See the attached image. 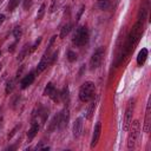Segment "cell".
Masks as SVG:
<instances>
[{
  "instance_id": "cell-1",
  "label": "cell",
  "mask_w": 151,
  "mask_h": 151,
  "mask_svg": "<svg viewBox=\"0 0 151 151\" xmlns=\"http://www.w3.org/2000/svg\"><path fill=\"white\" fill-rule=\"evenodd\" d=\"M144 24H145V22H143V21H140V20H137V22H136L134 26L132 27L130 34L127 35L126 42H125V45H124V47H123L122 55L119 57V59H118L117 63H120L131 51H133L134 46L137 45V42L139 41V39H140V37H142L143 28H144Z\"/></svg>"
},
{
  "instance_id": "cell-2",
  "label": "cell",
  "mask_w": 151,
  "mask_h": 151,
  "mask_svg": "<svg viewBox=\"0 0 151 151\" xmlns=\"http://www.w3.org/2000/svg\"><path fill=\"white\" fill-rule=\"evenodd\" d=\"M79 99L83 103H87L92 100L96 96V86L93 81H85L79 88Z\"/></svg>"
},
{
  "instance_id": "cell-3",
  "label": "cell",
  "mask_w": 151,
  "mask_h": 151,
  "mask_svg": "<svg viewBox=\"0 0 151 151\" xmlns=\"http://www.w3.org/2000/svg\"><path fill=\"white\" fill-rule=\"evenodd\" d=\"M88 38H90V32H88V28L86 26H80L77 28L74 35H73V44L78 47H81L84 45L87 44L88 41Z\"/></svg>"
},
{
  "instance_id": "cell-4",
  "label": "cell",
  "mask_w": 151,
  "mask_h": 151,
  "mask_svg": "<svg viewBox=\"0 0 151 151\" xmlns=\"http://www.w3.org/2000/svg\"><path fill=\"white\" fill-rule=\"evenodd\" d=\"M130 127L131 129H130V133H129V137H127V149L129 150H132L136 146V143H137V139H138L139 132H140L139 120H134L133 123L131 122Z\"/></svg>"
},
{
  "instance_id": "cell-5",
  "label": "cell",
  "mask_w": 151,
  "mask_h": 151,
  "mask_svg": "<svg viewBox=\"0 0 151 151\" xmlns=\"http://www.w3.org/2000/svg\"><path fill=\"white\" fill-rule=\"evenodd\" d=\"M104 54H105V47H103V46L98 47L93 52V54L90 59V68L91 70H96L101 65L103 59H104Z\"/></svg>"
},
{
  "instance_id": "cell-6",
  "label": "cell",
  "mask_w": 151,
  "mask_h": 151,
  "mask_svg": "<svg viewBox=\"0 0 151 151\" xmlns=\"http://www.w3.org/2000/svg\"><path fill=\"white\" fill-rule=\"evenodd\" d=\"M133 110H134V99L131 98L127 101L126 110H125V116H124V122H123V130L124 131H127L130 129V125H131V122H132Z\"/></svg>"
},
{
  "instance_id": "cell-7",
  "label": "cell",
  "mask_w": 151,
  "mask_h": 151,
  "mask_svg": "<svg viewBox=\"0 0 151 151\" xmlns=\"http://www.w3.org/2000/svg\"><path fill=\"white\" fill-rule=\"evenodd\" d=\"M44 96H47L50 97L53 101H59L60 100V92L54 87V85L52 83H48L44 90Z\"/></svg>"
},
{
  "instance_id": "cell-8",
  "label": "cell",
  "mask_w": 151,
  "mask_h": 151,
  "mask_svg": "<svg viewBox=\"0 0 151 151\" xmlns=\"http://www.w3.org/2000/svg\"><path fill=\"white\" fill-rule=\"evenodd\" d=\"M59 114V125H58V129L63 130L67 126L68 122H70V110L67 107H65Z\"/></svg>"
},
{
  "instance_id": "cell-9",
  "label": "cell",
  "mask_w": 151,
  "mask_h": 151,
  "mask_svg": "<svg viewBox=\"0 0 151 151\" xmlns=\"http://www.w3.org/2000/svg\"><path fill=\"white\" fill-rule=\"evenodd\" d=\"M34 79H35V73H34V72H29L28 74H26V76L21 79V81H20V87H21L22 90H25L26 87H28V86L34 81Z\"/></svg>"
},
{
  "instance_id": "cell-10",
  "label": "cell",
  "mask_w": 151,
  "mask_h": 151,
  "mask_svg": "<svg viewBox=\"0 0 151 151\" xmlns=\"http://www.w3.org/2000/svg\"><path fill=\"white\" fill-rule=\"evenodd\" d=\"M100 132H101V123L98 122L94 126V130H93V136H92V140H91V147H94L99 140V137H100Z\"/></svg>"
},
{
  "instance_id": "cell-11",
  "label": "cell",
  "mask_w": 151,
  "mask_h": 151,
  "mask_svg": "<svg viewBox=\"0 0 151 151\" xmlns=\"http://www.w3.org/2000/svg\"><path fill=\"white\" fill-rule=\"evenodd\" d=\"M150 125H151V106H150V103H147L146 112H145V120H144V132L149 133Z\"/></svg>"
},
{
  "instance_id": "cell-12",
  "label": "cell",
  "mask_w": 151,
  "mask_h": 151,
  "mask_svg": "<svg viewBox=\"0 0 151 151\" xmlns=\"http://www.w3.org/2000/svg\"><path fill=\"white\" fill-rule=\"evenodd\" d=\"M81 129H83V119L81 118H77L74 124H73V136L76 138H78L81 134Z\"/></svg>"
},
{
  "instance_id": "cell-13",
  "label": "cell",
  "mask_w": 151,
  "mask_h": 151,
  "mask_svg": "<svg viewBox=\"0 0 151 151\" xmlns=\"http://www.w3.org/2000/svg\"><path fill=\"white\" fill-rule=\"evenodd\" d=\"M38 131H39V124L37 122H33L32 125H31V127H29V130H28V132H27V139H28V142L32 140L35 137V134L38 133Z\"/></svg>"
},
{
  "instance_id": "cell-14",
  "label": "cell",
  "mask_w": 151,
  "mask_h": 151,
  "mask_svg": "<svg viewBox=\"0 0 151 151\" xmlns=\"http://www.w3.org/2000/svg\"><path fill=\"white\" fill-rule=\"evenodd\" d=\"M147 48H142L140 51H139V53H138V55H137V64L139 65V66H142L144 63H145V60H146V58H147Z\"/></svg>"
},
{
  "instance_id": "cell-15",
  "label": "cell",
  "mask_w": 151,
  "mask_h": 151,
  "mask_svg": "<svg viewBox=\"0 0 151 151\" xmlns=\"http://www.w3.org/2000/svg\"><path fill=\"white\" fill-rule=\"evenodd\" d=\"M58 125H59V114H55V116L52 118V120L50 122V124H48V126H47V131L52 132V131L57 130V129H58Z\"/></svg>"
},
{
  "instance_id": "cell-16",
  "label": "cell",
  "mask_w": 151,
  "mask_h": 151,
  "mask_svg": "<svg viewBox=\"0 0 151 151\" xmlns=\"http://www.w3.org/2000/svg\"><path fill=\"white\" fill-rule=\"evenodd\" d=\"M96 106H97V100H92V103L90 104L87 111H86V118L87 119H91L93 113H94V110H96Z\"/></svg>"
},
{
  "instance_id": "cell-17",
  "label": "cell",
  "mask_w": 151,
  "mask_h": 151,
  "mask_svg": "<svg viewBox=\"0 0 151 151\" xmlns=\"http://www.w3.org/2000/svg\"><path fill=\"white\" fill-rule=\"evenodd\" d=\"M97 5H98V7L100 9L106 11L111 6V0H97Z\"/></svg>"
},
{
  "instance_id": "cell-18",
  "label": "cell",
  "mask_w": 151,
  "mask_h": 151,
  "mask_svg": "<svg viewBox=\"0 0 151 151\" xmlns=\"http://www.w3.org/2000/svg\"><path fill=\"white\" fill-rule=\"evenodd\" d=\"M70 91H68V87L67 86H65L64 88H63V91L60 92V100H63V101H68V98H70Z\"/></svg>"
},
{
  "instance_id": "cell-19",
  "label": "cell",
  "mask_w": 151,
  "mask_h": 151,
  "mask_svg": "<svg viewBox=\"0 0 151 151\" xmlns=\"http://www.w3.org/2000/svg\"><path fill=\"white\" fill-rule=\"evenodd\" d=\"M71 27H72V25H71V24H66V25H64V26H63V28H61V31H60V38H61V39H63V38H65V37L70 33Z\"/></svg>"
},
{
  "instance_id": "cell-20",
  "label": "cell",
  "mask_w": 151,
  "mask_h": 151,
  "mask_svg": "<svg viewBox=\"0 0 151 151\" xmlns=\"http://www.w3.org/2000/svg\"><path fill=\"white\" fill-rule=\"evenodd\" d=\"M14 86H15V80H14V79H9V80L7 81V84H6V88H5L6 94H9V93L13 91Z\"/></svg>"
},
{
  "instance_id": "cell-21",
  "label": "cell",
  "mask_w": 151,
  "mask_h": 151,
  "mask_svg": "<svg viewBox=\"0 0 151 151\" xmlns=\"http://www.w3.org/2000/svg\"><path fill=\"white\" fill-rule=\"evenodd\" d=\"M26 54H28V47H27V45H25L22 48H21V51H20V53H19V55H18V61H21L25 57H26Z\"/></svg>"
},
{
  "instance_id": "cell-22",
  "label": "cell",
  "mask_w": 151,
  "mask_h": 151,
  "mask_svg": "<svg viewBox=\"0 0 151 151\" xmlns=\"http://www.w3.org/2000/svg\"><path fill=\"white\" fill-rule=\"evenodd\" d=\"M45 8H46V5H45V4H41V6H40V8H39V11H38V14H37V20H38V21L42 19V17H44V14H45Z\"/></svg>"
},
{
  "instance_id": "cell-23",
  "label": "cell",
  "mask_w": 151,
  "mask_h": 151,
  "mask_svg": "<svg viewBox=\"0 0 151 151\" xmlns=\"http://www.w3.org/2000/svg\"><path fill=\"white\" fill-rule=\"evenodd\" d=\"M13 35H14V38H15L17 40H19V39L21 38V35H22V29H21L20 26H17V27L13 29Z\"/></svg>"
},
{
  "instance_id": "cell-24",
  "label": "cell",
  "mask_w": 151,
  "mask_h": 151,
  "mask_svg": "<svg viewBox=\"0 0 151 151\" xmlns=\"http://www.w3.org/2000/svg\"><path fill=\"white\" fill-rule=\"evenodd\" d=\"M67 60L71 61V63L76 61V60H77V53L73 52V51H68V52H67Z\"/></svg>"
},
{
  "instance_id": "cell-25",
  "label": "cell",
  "mask_w": 151,
  "mask_h": 151,
  "mask_svg": "<svg viewBox=\"0 0 151 151\" xmlns=\"http://www.w3.org/2000/svg\"><path fill=\"white\" fill-rule=\"evenodd\" d=\"M19 1H20V0H9V4H8V11L12 12V11L19 5Z\"/></svg>"
},
{
  "instance_id": "cell-26",
  "label": "cell",
  "mask_w": 151,
  "mask_h": 151,
  "mask_svg": "<svg viewBox=\"0 0 151 151\" xmlns=\"http://www.w3.org/2000/svg\"><path fill=\"white\" fill-rule=\"evenodd\" d=\"M40 42H41V38H38V39L35 40V42H34V44L31 46V48L28 50V53H32V52H34V51H35V48L38 47V45H39Z\"/></svg>"
},
{
  "instance_id": "cell-27",
  "label": "cell",
  "mask_w": 151,
  "mask_h": 151,
  "mask_svg": "<svg viewBox=\"0 0 151 151\" xmlns=\"http://www.w3.org/2000/svg\"><path fill=\"white\" fill-rule=\"evenodd\" d=\"M57 6H58V1L57 0H52L51 5H50V13H53L57 9Z\"/></svg>"
},
{
  "instance_id": "cell-28",
  "label": "cell",
  "mask_w": 151,
  "mask_h": 151,
  "mask_svg": "<svg viewBox=\"0 0 151 151\" xmlns=\"http://www.w3.org/2000/svg\"><path fill=\"white\" fill-rule=\"evenodd\" d=\"M32 0H24V4H22V6H24V9L25 11H28V8L32 6Z\"/></svg>"
},
{
  "instance_id": "cell-29",
  "label": "cell",
  "mask_w": 151,
  "mask_h": 151,
  "mask_svg": "<svg viewBox=\"0 0 151 151\" xmlns=\"http://www.w3.org/2000/svg\"><path fill=\"white\" fill-rule=\"evenodd\" d=\"M19 127H20V125H17V126H15V127H14V129L12 130V133H11V134H8V139H11V138L13 137V134L15 133V131H17V130H18Z\"/></svg>"
},
{
  "instance_id": "cell-30",
  "label": "cell",
  "mask_w": 151,
  "mask_h": 151,
  "mask_svg": "<svg viewBox=\"0 0 151 151\" xmlns=\"http://www.w3.org/2000/svg\"><path fill=\"white\" fill-rule=\"evenodd\" d=\"M4 21H5V14H0V26L2 25Z\"/></svg>"
},
{
  "instance_id": "cell-31",
  "label": "cell",
  "mask_w": 151,
  "mask_h": 151,
  "mask_svg": "<svg viewBox=\"0 0 151 151\" xmlns=\"http://www.w3.org/2000/svg\"><path fill=\"white\" fill-rule=\"evenodd\" d=\"M1 66H2V65H1V64H0V70H1Z\"/></svg>"
},
{
  "instance_id": "cell-32",
  "label": "cell",
  "mask_w": 151,
  "mask_h": 151,
  "mask_svg": "<svg viewBox=\"0 0 151 151\" xmlns=\"http://www.w3.org/2000/svg\"><path fill=\"white\" fill-rule=\"evenodd\" d=\"M0 57H1V52H0Z\"/></svg>"
}]
</instances>
